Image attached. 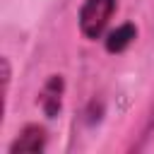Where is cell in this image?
Masks as SVG:
<instances>
[{
    "label": "cell",
    "mask_w": 154,
    "mask_h": 154,
    "mask_svg": "<svg viewBox=\"0 0 154 154\" xmlns=\"http://www.w3.org/2000/svg\"><path fill=\"white\" fill-rule=\"evenodd\" d=\"M113 12L116 0H84L79 7V31L91 41L101 38Z\"/></svg>",
    "instance_id": "6da1fadb"
},
{
    "label": "cell",
    "mask_w": 154,
    "mask_h": 154,
    "mask_svg": "<svg viewBox=\"0 0 154 154\" xmlns=\"http://www.w3.org/2000/svg\"><path fill=\"white\" fill-rule=\"evenodd\" d=\"M63 91H65V79L60 75H51L38 94V106L46 113V118H55L63 108Z\"/></svg>",
    "instance_id": "7a4b0ae2"
},
{
    "label": "cell",
    "mask_w": 154,
    "mask_h": 154,
    "mask_svg": "<svg viewBox=\"0 0 154 154\" xmlns=\"http://www.w3.org/2000/svg\"><path fill=\"white\" fill-rule=\"evenodd\" d=\"M46 140H48L46 128L38 125V123H29V125L22 128L19 137L10 144V152L12 154H17V152H31V154L34 152H43L46 149Z\"/></svg>",
    "instance_id": "3957f363"
},
{
    "label": "cell",
    "mask_w": 154,
    "mask_h": 154,
    "mask_svg": "<svg viewBox=\"0 0 154 154\" xmlns=\"http://www.w3.org/2000/svg\"><path fill=\"white\" fill-rule=\"evenodd\" d=\"M135 38H137V26L128 22V24H120L113 31H108L106 38H103V46H106L108 53H123Z\"/></svg>",
    "instance_id": "277c9868"
}]
</instances>
